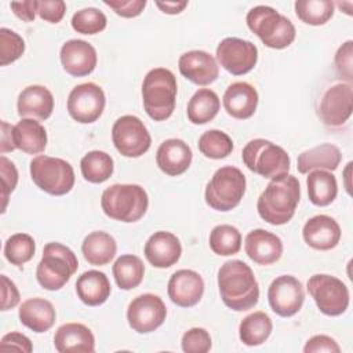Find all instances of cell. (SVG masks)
<instances>
[{
	"mask_svg": "<svg viewBox=\"0 0 353 353\" xmlns=\"http://www.w3.org/2000/svg\"><path fill=\"white\" fill-rule=\"evenodd\" d=\"M222 302L234 312L252 309L259 301V285L252 269L240 259L226 261L218 270Z\"/></svg>",
	"mask_w": 353,
	"mask_h": 353,
	"instance_id": "obj_1",
	"label": "cell"
},
{
	"mask_svg": "<svg viewBox=\"0 0 353 353\" xmlns=\"http://www.w3.org/2000/svg\"><path fill=\"white\" fill-rule=\"evenodd\" d=\"M301 199V185L296 176L283 174L268 183L256 201L259 216L270 225H284L295 214Z\"/></svg>",
	"mask_w": 353,
	"mask_h": 353,
	"instance_id": "obj_2",
	"label": "cell"
},
{
	"mask_svg": "<svg viewBox=\"0 0 353 353\" xmlns=\"http://www.w3.org/2000/svg\"><path fill=\"white\" fill-rule=\"evenodd\" d=\"M176 79L170 69L154 68L142 83V101L146 114L154 121L167 120L175 109Z\"/></svg>",
	"mask_w": 353,
	"mask_h": 353,
	"instance_id": "obj_3",
	"label": "cell"
},
{
	"mask_svg": "<svg viewBox=\"0 0 353 353\" xmlns=\"http://www.w3.org/2000/svg\"><path fill=\"white\" fill-rule=\"evenodd\" d=\"M146 190L135 183H114L106 188L101 196V207L106 216L131 223L139 221L148 210Z\"/></svg>",
	"mask_w": 353,
	"mask_h": 353,
	"instance_id": "obj_4",
	"label": "cell"
},
{
	"mask_svg": "<svg viewBox=\"0 0 353 353\" xmlns=\"http://www.w3.org/2000/svg\"><path fill=\"white\" fill-rule=\"evenodd\" d=\"M245 21L248 29L269 48L283 50L295 40L296 32L294 23L273 7H252L247 12Z\"/></svg>",
	"mask_w": 353,
	"mask_h": 353,
	"instance_id": "obj_5",
	"label": "cell"
},
{
	"mask_svg": "<svg viewBox=\"0 0 353 353\" xmlns=\"http://www.w3.org/2000/svg\"><path fill=\"white\" fill-rule=\"evenodd\" d=\"M77 268L79 261L69 247L57 241L47 243L36 268V279L44 290L58 291L70 280Z\"/></svg>",
	"mask_w": 353,
	"mask_h": 353,
	"instance_id": "obj_6",
	"label": "cell"
},
{
	"mask_svg": "<svg viewBox=\"0 0 353 353\" xmlns=\"http://www.w3.org/2000/svg\"><path fill=\"white\" fill-rule=\"evenodd\" d=\"M245 186L247 181L241 170L233 165H223L214 172L205 186V203L215 211H230L240 204Z\"/></svg>",
	"mask_w": 353,
	"mask_h": 353,
	"instance_id": "obj_7",
	"label": "cell"
},
{
	"mask_svg": "<svg viewBox=\"0 0 353 353\" xmlns=\"http://www.w3.org/2000/svg\"><path fill=\"white\" fill-rule=\"evenodd\" d=\"M241 159L250 171L269 179L288 174L291 164L288 153L281 146L263 138L250 141L243 148Z\"/></svg>",
	"mask_w": 353,
	"mask_h": 353,
	"instance_id": "obj_8",
	"label": "cell"
},
{
	"mask_svg": "<svg viewBox=\"0 0 353 353\" xmlns=\"http://www.w3.org/2000/svg\"><path fill=\"white\" fill-rule=\"evenodd\" d=\"M29 171L36 186L51 196H63L74 185L73 167L59 157L39 154L32 159Z\"/></svg>",
	"mask_w": 353,
	"mask_h": 353,
	"instance_id": "obj_9",
	"label": "cell"
},
{
	"mask_svg": "<svg viewBox=\"0 0 353 353\" xmlns=\"http://www.w3.org/2000/svg\"><path fill=\"white\" fill-rule=\"evenodd\" d=\"M306 288L319 310L325 316H341L349 307V290L346 284L335 276L325 273L313 274L307 280Z\"/></svg>",
	"mask_w": 353,
	"mask_h": 353,
	"instance_id": "obj_10",
	"label": "cell"
},
{
	"mask_svg": "<svg viewBox=\"0 0 353 353\" xmlns=\"http://www.w3.org/2000/svg\"><path fill=\"white\" fill-rule=\"evenodd\" d=\"M112 141L124 157H141L152 143L150 134L143 121L132 114L119 117L112 127Z\"/></svg>",
	"mask_w": 353,
	"mask_h": 353,
	"instance_id": "obj_11",
	"label": "cell"
},
{
	"mask_svg": "<svg viewBox=\"0 0 353 353\" xmlns=\"http://www.w3.org/2000/svg\"><path fill=\"white\" fill-rule=\"evenodd\" d=\"M106 98L103 90L95 83L76 85L68 97L69 116L81 124L97 121L105 109Z\"/></svg>",
	"mask_w": 353,
	"mask_h": 353,
	"instance_id": "obj_12",
	"label": "cell"
},
{
	"mask_svg": "<svg viewBox=\"0 0 353 353\" xmlns=\"http://www.w3.org/2000/svg\"><path fill=\"white\" fill-rule=\"evenodd\" d=\"M167 317L163 299L154 294L135 296L127 307L128 325L138 334H149L157 330Z\"/></svg>",
	"mask_w": 353,
	"mask_h": 353,
	"instance_id": "obj_13",
	"label": "cell"
},
{
	"mask_svg": "<svg viewBox=\"0 0 353 353\" xmlns=\"http://www.w3.org/2000/svg\"><path fill=\"white\" fill-rule=\"evenodd\" d=\"M216 59L226 72L243 76L255 68L258 48L254 43L244 39L225 37L216 47Z\"/></svg>",
	"mask_w": 353,
	"mask_h": 353,
	"instance_id": "obj_14",
	"label": "cell"
},
{
	"mask_svg": "<svg viewBox=\"0 0 353 353\" xmlns=\"http://www.w3.org/2000/svg\"><path fill=\"white\" fill-rule=\"evenodd\" d=\"M268 301L270 309L280 317H291L296 314L305 302L302 283L291 274L276 277L269 285Z\"/></svg>",
	"mask_w": 353,
	"mask_h": 353,
	"instance_id": "obj_15",
	"label": "cell"
},
{
	"mask_svg": "<svg viewBox=\"0 0 353 353\" xmlns=\"http://www.w3.org/2000/svg\"><path fill=\"white\" fill-rule=\"evenodd\" d=\"M353 110V88L352 84L338 83L331 85L321 97L319 116L327 127H342Z\"/></svg>",
	"mask_w": 353,
	"mask_h": 353,
	"instance_id": "obj_16",
	"label": "cell"
},
{
	"mask_svg": "<svg viewBox=\"0 0 353 353\" xmlns=\"http://www.w3.org/2000/svg\"><path fill=\"white\" fill-rule=\"evenodd\" d=\"M59 59L65 72L74 77H83L92 73L98 61L92 44L80 39L65 41L59 51Z\"/></svg>",
	"mask_w": 353,
	"mask_h": 353,
	"instance_id": "obj_17",
	"label": "cell"
},
{
	"mask_svg": "<svg viewBox=\"0 0 353 353\" xmlns=\"http://www.w3.org/2000/svg\"><path fill=\"white\" fill-rule=\"evenodd\" d=\"M178 68L185 79L197 85H208L219 76L216 59L203 50L183 52L178 59Z\"/></svg>",
	"mask_w": 353,
	"mask_h": 353,
	"instance_id": "obj_18",
	"label": "cell"
},
{
	"mask_svg": "<svg viewBox=\"0 0 353 353\" xmlns=\"http://www.w3.org/2000/svg\"><path fill=\"white\" fill-rule=\"evenodd\" d=\"M167 292L172 303L181 307H192L203 298L204 280L194 270L181 269L170 277Z\"/></svg>",
	"mask_w": 353,
	"mask_h": 353,
	"instance_id": "obj_19",
	"label": "cell"
},
{
	"mask_svg": "<svg viewBox=\"0 0 353 353\" xmlns=\"http://www.w3.org/2000/svg\"><path fill=\"white\" fill-rule=\"evenodd\" d=\"M143 254L153 268L165 269L179 261L182 255V245L174 233L159 230L146 240Z\"/></svg>",
	"mask_w": 353,
	"mask_h": 353,
	"instance_id": "obj_20",
	"label": "cell"
},
{
	"mask_svg": "<svg viewBox=\"0 0 353 353\" xmlns=\"http://www.w3.org/2000/svg\"><path fill=\"white\" fill-rule=\"evenodd\" d=\"M302 237L310 248L328 251L338 245L341 240V228L332 216L320 214L306 221L302 229Z\"/></svg>",
	"mask_w": 353,
	"mask_h": 353,
	"instance_id": "obj_21",
	"label": "cell"
},
{
	"mask_svg": "<svg viewBox=\"0 0 353 353\" xmlns=\"http://www.w3.org/2000/svg\"><path fill=\"white\" fill-rule=\"evenodd\" d=\"M247 256L258 265H272L281 258L283 241L279 236L265 229L251 230L244 240Z\"/></svg>",
	"mask_w": 353,
	"mask_h": 353,
	"instance_id": "obj_22",
	"label": "cell"
},
{
	"mask_svg": "<svg viewBox=\"0 0 353 353\" xmlns=\"http://www.w3.org/2000/svg\"><path fill=\"white\" fill-rule=\"evenodd\" d=\"M193 153L190 146L178 138H170L160 143L156 152L157 167L170 176L183 174L192 163Z\"/></svg>",
	"mask_w": 353,
	"mask_h": 353,
	"instance_id": "obj_23",
	"label": "cell"
},
{
	"mask_svg": "<svg viewBox=\"0 0 353 353\" xmlns=\"http://www.w3.org/2000/svg\"><path fill=\"white\" fill-rule=\"evenodd\" d=\"M17 109L22 119L47 120L54 110V97L44 85H28L18 95Z\"/></svg>",
	"mask_w": 353,
	"mask_h": 353,
	"instance_id": "obj_24",
	"label": "cell"
},
{
	"mask_svg": "<svg viewBox=\"0 0 353 353\" xmlns=\"http://www.w3.org/2000/svg\"><path fill=\"white\" fill-rule=\"evenodd\" d=\"M223 108L229 116L237 120L250 119L258 106V91L245 81L232 83L223 94Z\"/></svg>",
	"mask_w": 353,
	"mask_h": 353,
	"instance_id": "obj_25",
	"label": "cell"
},
{
	"mask_svg": "<svg viewBox=\"0 0 353 353\" xmlns=\"http://www.w3.org/2000/svg\"><path fill=\"white\" fill-rule=\"evenodd\" d=\"M54 346L59 353H92L95 350V336L92 331L81 323H66L55 331Z\"/></svg>",
	"mask_w": 353,
	"mask_h": 353,
	"instance_id": "obj_26",
	"label": "cell"
},
{
	"mask_svg": "<svg viewBox=\"0 0 353 353\" xmlns=\"http://www.w3.org/2000/svg\"><path fill=\"white\" fill-rule=\"evenodd\" d=\"M18 317L25 327L33 332L41 334L55 324L57 312L50 301L36 296L22 302L18 310Z\"/></svg>",
	"mask_w": 353,
	"mask_h": 353,
	"instance_id": "obj_27",
	"label": "cell"
},
{
	"mask_svg": "<svg viewBox=\"0 0 353 353\" xmlns=\"http://www.w3.org/2000/svg\"><path fill=\"white\" fill-rule=\"evenodd\" d=\"M110 283L108 276L99 270H88L79 276L76 294L87 306H99L110 296Z\"/></svg>",
	"mask_w": 353,
	"mask_h": 353,
	"instance_id": "obj_28",
	"label": "cell"
},
{
	"mask_svg": "<svg viewBox=\"0 0 353 353\" xmlns=\"http://www.w3.org/2000/svg\"><path fill=\"white\" fill-rule=\"evenodd\" d=\"M15 149L26 154H39L47 146L46 128L34 119H21L12 128Z\"/></svg>",
	"mask_w": 353,
	"mask_h": 353,
	"instance_id": "obj_29",
	"label": "cell"
},
{
	"mask_svg": "<svg viewBox=\"0 0 353 353\" xmlns=\"http://www.w3.org/2000/svg\"><path fill=\"white\" fill-rule=\"evenodd\" d=\"M341 150L332 143H321L302 152L296 160V168L301 174H307L313 170L334 171L341 164Z\"/></svg>",
	"mask_w": 353,
	"mask_h": 353,
	"instance_id": "obj_30",
	"label": "cell"
},
{
	"mask_svg": "<svg viewBox=\"0 0 353 353\" xmlns=\"http://www.w3.org/2000/svg\"><path fill=\"white\" fill-rule=\"evenodd\" d=\"M116 251V240L103 230L91 232L81 243L83 256L92 266L108 265L114 258Z\"/></svg>",
	"mask_w": 353,
	"mask_h": 353,
	"instance_id": "obj_31",
	"label": "cell"
},
{
	"mask_svg": "<svg viewBox=\"0 0 353 353\" xmlns=\"http://www.w3.org/2000/svg\"><path fill=\"white\" fill-rule=\"evenodd\" d=\"M306 186L310 203L317 207L330 205L336 199L338 183L331 171L313 170L307 172Z\"/></svg>",
	"mask_w": 353,
	"mask_h": 353,
	"instance_id": "obj_32",
	"label": "cell"
},
{
	"mask_svg": "<svg viewBox=\"0 0 353 353\" xmlns=\"http://www.w3.org/2000/svg\"><path fill=\"white\" fill-rule=\"evenodd\" d=\"M219 109L221 101L216 92L210 88H200L189 99L186 113L189 121L200 125L214 120Z\"/></svg>",
	"mask_w": 353,
	"mask_h": 353,
	"instance_id": "obj_33",
	"label": "cell"
},
{
	"mask_svg": "<svg viewBox=\"0 0 353 353\" xmlns=\"http://www.w3.org/2000/svg\"><path fill=\"white\" fill-rule=\"evenodd\" d=\"M113 277L120 290L128 291L138 287L145 274V265L142 259L132 254H124L116 259L112 266Z\"/></svg>",
	"mask_w": 353,
	"mask_h": 353,
	"instance_id": "obj_34",
	"label": "cell"
},
{
	"mask_svg": "<svg viewBox=\"0 0 353 353\" xmlns=\"http://www.w3.org/2000/svg\"><path fill=\"white\" fill-rule=\"evenodd\" d=\"M273 323L265 312H254L245 316L239 325L240 341L245 346H259L272 334Z\"/></svg>",
	"mask_w": 353,
	"mask_h": 353,
	"instance_id": "obj_35",
	"label": "cell"
},
{
	"mask_svg": "<svg viewBox=\"0 0 353 353\" xmlns=\"http://www.w3.org/2000/svg\"><path fill=\"white\" fill-rule=\"evenodd\" d=\"M81 175L91 183H102L108 181L114 170L113 159L102 150H91L83 156L80 161Z\"/></svg>",
	"mask_w": 353,
	"mask_h": 353,
	"instance_id": "obj_36",
	"label": "cell"
},
{
	"mask_svg": "<svg viewBox=\"0 0 353 353\" xmlns=\"http://www.w3.org/2000/svg\"><path fill=\"white\" fill-rule=\"evenodd\" d=\"M294 7L296 17L312 26L327 23L335 10V4L331 0H298Z\"/></svg>",
	"mask_w": 353,
	"mask_h": 353,
	"instance_id": "obj_37",
	"label": "cell"
},
{
	"mask_svg": "<svg viewBox=\"0 0 353 353\" xmlns=\"http://www.w3.org/2000/svg\"><path fill=\"white\" fill-rule=\"evenodd\" d=\"M210 248L219 256L234 255L241 248V234L232 225H218L210 233Z\"/></svg>",
	"mask_w": 353,
	"mask_h": 353,
	"instance_id": "obj_38",
	"label": "cell"
},
{
	"mask_svg": "<svg viewBox=\"0 0 353 353\" xmlns=\"http://www.w3.org/2000/svg\"><path fill=\"white\" fill-rule=\"evenodd\" d=\"M199 150L208 159L219 160L228 157L233 150L232 138L221 130H208L199 138Z\"/></svg>",
	"mask_w": 353,
	"mask_h": 353,
	"instance_id": "obj_39",
	"label": "cell"
},
{
	"mask_svg": "<svg viewBox=\"0 0 353 353\" xmlns=\"http://www.w3.org/2000/svg\"><path fill=\"white\" fill-rule=\"evenodd\" d=\"M36 251V243L30 234L15 233L10 236L4 244L6 259L15 266L29 262Z\"/></svg>",
	"mask_w": 353,
	"mask_h": 353,
	"instance_id": "obj_40",
	"label": "cell"
},
{
	"mask_svg": "<svg viewBox=\"0 0 353 353\" xmlns=\"http://www.w3.org/2000/svg\"><path fill=\"white\" fill-rule=\"evenodd\" d=\"M70 23L77 33L97 34L106 28L108 19L101 10L95 7H87L74 12Z\"/></svg>",
	"mask_w": 353,
	"mask_h": 353,
	"instance_id": "obj_41",
	"label": "cell"
},
{
	"mask_svg": "<svg viewBox=\"0 0 353 353\" xmlns=\"http://www.w3.org/2000/svg\"><path fill=\"white\" fill-rule=\"evenodd\" d=\"M25 52L23 39L14 30L1 28L0 29V65L7 66L8 63L19 59Z\"/></svg>",
	"mask_w": 353,
	"mask_h": 353,
	"instance_id": "obj_42",
	"label": "cell"
},
{
	"mask_svg": "<svg viewBox=\"0 0 353 353\" xmlns=\"http://www.w3.org/2000/svg\"><path fill=\"white\" fill-rule=\"evenodd\" d=\"M181 346L185 353H207L210 352L212 342L205 328L193 327L182 335Z\"/></svg>",
	"mask_w": 353,
	"mask_h": 353,
	"instance_id": "obj_43",
	"label": "cell"
},
{
	"mask_svg": "<svg viewBox=\"0 0 353 353\" xmlns=\"http://www.w3.org/2000/svg\"><path fill=\"white\" fill-rule=\"evenodd\" d=\"M0 176H1V199H3L1 212H4L8 203V196L14 192L18 183L17 167L4 154L0 156Z\"/></svg>",
	"mask_w": 353,
	"mask_h": 353,
	"instance_id": "obj_44",
	"label": "cell"
},
{
	"mask_svg": "<svg viewBox=\"0 0 353 353\" xmlns=\"http://www.w3.org/2000/svg\"><path fill=\"white\" fill-rule=\"evenodd\" d=\"M352 59H353V41L347 40L338 48L334 59L338 74L342 79H345L347 84H352V80H353Z\"/></svg>",
	"mask_w": 353,
	"mask_h": 353,
	"instance_id": "obj_45",
	"label": "cell"
},
{
	"mask_svg": "<svg viewBox=\"0 0 353 353\" xmlns=\"http://www.w3.org/2000/svg\"><path fill=\"white\" fill-rule=\"evenodd\" d=\"M65 11L66 4L62 0H37V15L47 22H61Z\"/></svg>",
	"mask_w": 353,
	"mask_h": 353,
	"instance_id": "obj_46",
	"label": "cell"
},
{
	"mask_svg": "<svg viewBox=\"0 0 353 353\" xmlns=\"http://www.w3.org/2000/svg\"><path fill=\"white\" fill-rule=\"evenodd\" d=\"M103 3L123 18L138 17L146 7V0H116V1L105 0Z\"/></svg>",
	"mask_w": 353,
	"mask_h": 353,
	"instance_id": "obj_47",
	"label": "cell"
},
{
	"mask_svg": "<svg viewBox=\"0 0 353 353\" xmlns=\"http://www.w3.org/2000/svg\"><path fill=\"white\" fill-rule=\"evenodd\" d=\"M305 353H319V352H327V353H339L341 347L336 343V341L328 335H314L306 341V345L303 346Z\"/></svg>",
	"mask_w": 353,
	"mask_h": 353,
	"instance_id": "obj_48",
	"label": "cell"
},
{
	"mask_svg": "<svg viewBox=\"0 0 353 353\" xmlns=\"http://www.w3.org/2000/svg\"><path fill=\"white\" fill-rule=\"evenodd\" d=\"M1 310H10L19 303V291L14 281H11L6 274H1Z\"/></svg>",
	"mask_w": 353,
	"mask_h": 353,
	"instance_id": "obj_49",
	"label": "cell"
},
{
	"mask_svg": "<svg viewBox=\"0 0 353 353\" xmlns=\"http://www.w3.org/2000/svg\"><path fill=\"white\" fill-rule=\"evenodd\" d=\"M0 349H11L30 353L33 350V345L26 335L21 332H8L0 341Z\"/></svg>",
	"mask_w": 353,
	"mask_h": 353,
	"instance_id": "obj_50",
	"label": "cell"
},
{
	"mask_svg": "<svg viewBox=\"0 0 353 353\" xmlns=\"http://www.w3.org/2000/svg\"><path fill=\"white\" fill-rule=\"evenodd\" d=\"M12 12L25 22L34 21L37 14V0H25V1H12L10 4Z\"/></svg>",
	"mask_w": 353,
	"mask_h": 353,
	"instance_id": "obj_51",
	"label": "cell"
},
{
	"mask_svg": "<svg viewBox=\"0 0 353 353\" xmlns=\"http://www.w3.org/2000/svg\"><path fill=\"white\" fill-rule=\"evenodd\" d=\"M12 128H14V125H10L7 121H1V145H0L1 154H4L6 152L15 150Z\"/></svg>",
	"mask_w": 353,
	"mask_h": 353,
	"instance_id": "obj_52",
	"label": "cell"
},
{
	"mask_svg": "<svg viewBox=\"0 0 353 353\" xmlns=\"http://www.w3.org/2000/svg\"><path fill=\"white\" fill-rule=\"evenodd\" d=\"M156 6L164 12L170 15H176L185 10L188 1H156Z\"/></svg>",
	"mask_w": 353,
	"mask_h": 353,
	"instance_id": "obj_53",
	"label": "cell"
},
{
	"mask_svg": "<svg viewBox=\"0 0 353 353\" xmlns=\"http://www.w3.org/2000/svg\"><path fill=\"white\" fill-rule=\"evenodd\" d=\"M350 168H352V161H350V163H347V167H346V170H345V179H346L345 186H346L347 193H350V183H349V174H350Z\"/></svg>",
	"mask_w": 353,
	"mask_h": 353,
	"instance_id": "obj_54",
	"label": "cell"
}]
</instances>
